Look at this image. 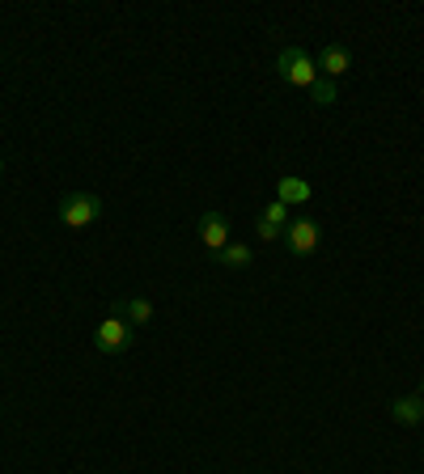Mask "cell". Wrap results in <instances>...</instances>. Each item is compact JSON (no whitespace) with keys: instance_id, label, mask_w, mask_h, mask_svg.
Wrapping results in <instances>:
<instances>
[{"instance_id":"cell-11","label":"cell","mask_w":424,"mask_h":474,"mask_svg":"<svg viewBox=\"0 0 424 474\" xmlns=\"http://www.w3.org/2000/svg\"><path fill=\"white\" fill-rule=\"evenodd\" d=\"M310 98H314V106H335V81L318 76L314 85H310Z\"/></svg>"},{"instance_id":"cell-2","label":"cell","mask_w":424,"mask_h":474,"mask_svg":"<svg viewBox=\"0 0 424 474\" xmlns=\"http://www.w3.org/2000/svg\"><path fill=\"white\" fill-rule=\"evenodd\" d=\"M132 335H137V326H128L123 313L110 310V318H102L98 330H93V347H98L102 356H123L128 347H132Z\"/></svg>"},{"instance_id":"cell-14","label":"cell","mask_w":424,"mask_h":474,"mask_svg":"<svg viewBox=\"0 0 424 474\" xmlns=\"http://www.w3.org/2000/svg\"><path fill=\"white\" fill-rule=\"evenodd\" d=\"M0 178H4V157H0Z\"/></svg>"},{"instance_id":"cell-5","label":"cell","mask_w":424,"mask_h":474,"mask_svg":"<svg viewBox=\"0 0 424 474\" xmlns=\"http://www.w3.org/2000/svg\"><path fill=\"white\" fill-rule=\"evenodd\" d=\"M199 241H204L212 254L225 250L229 246V216L225 212H204V216H199Z\"/></svg>"},{"instance_id":"cell-7","label":"cell","mask_w":424,"mask_h":474,"mask_svg":"<svg viewBox=\"0 0 424 474\" xmlns=\"http://www.w3.org/2000/svg\"><path fill=\"white\" fill-rule=\"evenodd\" d=\"M276 199H280V204H310V199H314V187H310V182H305V178H297V174H285L280 178V182H276Z\"/></svg>"},{"instance_id":"cell-3","label":"cell","mask_w":424,"mask_h":474,"mask_svg":"<svg viewBox=\"0 0 424 474\" xmlns=\"http://www.w3.org/2000/svg\"><path fill=\"white\" fill-rule=\"evenodd\" d=\"M276 73H280V81H288V85H297V89H310L318 81L314 59L305 56L302 47H285V51L276 56Z\"/></svg>"},{"instance_id":"cell-9","label":"cell","mask_w":424,"mask_h":474,"mask_svg":"<svg viewBox=\"0 0 424 474\" xmlns=\"http://www.w3.org/2000/svg\"><path fill=\"white\" fill-rule=\"evenodd\" d=\"M115 313H123V318H128V326H149L153 322V301H145V296H132V301H119V305H115Z\"/></svg>"},{"instance_id":"cell-12","label":"cell","mask_w":424,"mask_h":474,"mask_svg":"<svg viewBox=\"0 0 424 474\" xmlns=\"http://www.w3.org/2000/svg\"><path fill=\"white\" fill-rule=\"evenodd\" d=\"M263 221L276 224V229H288V204H280V199L268 204V207H263Z\"/></svg>"},{"instance_id":"cell-8","label":"cell","mask_w":424,"mask_h":474,"mask_svg":"<svg viewBox=\"0 0 424 474\" xmlns=\"http://www.w3.org/2000/svg\"><path fill=\"white\" fill-rule=\"evenodd\" d=\"M391 415L399 419V424L416 428V424L424 419V399H420V394H403V399H394V402H391Z\"/></svg>"},{"instance_id":"cell-15","label":"cell","mask_w":424,"mask_h":474,"mask_svg":"<svg viewBox=\"0 0 424 474\" xmlns=\"http://www.w3.org/2000/svg\"><path fill=\"white\" fill-rule=\"evenodd\" d=\"M420 399H424V382H420Z\"/></svg>"},{"instance_id":"cell-13","label":"cell","mask_w":424,"mask_h":474,"mask_svg":"<svg viewBox=\"0 0 424 474\" xmlns=\"http://www.w3.org/2000/svg\"><path fill=\"white\" fill-rule=\"evenodd\" d=\"M255 233L263 237V241H280V229H276V224H268V221H263V216H259V221H255Z\"/></svg>"},{"instance_id":"cell-4","label":"cell","mask_w":424,"mask_h":474,"mask_svg":"<svg viewBox=\"0 0 424 474\" xmlns=\"http://www.w3.org/2000/svg\"><path fill=\"white\" fill-rule=\"evenodd\" d=\"M318 241H322V229H318V221H310V216H297V221H288L285 246L297 254V259L314 254V250H318Z\"/></svg>"},{"instance_id":"cell-6","label":"cell","mask_w":424,"mask_h":474,"mask_svg":"<svg viewBox=\"0 0 424 474\" xmlns=\"http://www.w3.org/2000/svg\"><path fill=\"white\" fill-rule=\"evenodd\" d=\"M349 68H352V51L344 43H327L322 51H318V76L335 81V76H344Z\"/></svg>"},{"instance_id":"cell-1","label":"cell","mask_w":424,"mask_h":474,"mask_svg":"<svg viewBox=\"0 0 424 474\" xmlns=\"http://www.w3.org/2000/svg\"><path fill=\"white\" fill-rule=\"evenodd\" d=\"M102 216V199L90 191H68L60 199V224L64 229H90Z\"/></svg>"},{"instance_id":"cell-10","label":"cell","mask_w":424,"mask_h":474,"mask_svg":"<svg viewBox=\"0 0 424 474\" xmlns=\"http://www.w3.org/2000/svg\"><path fill=\"white\" fill-rule=\"evenodd\" d=\"M216 259H221V267H251V263H255V250H251V246H243V241H229V246L216 254Z\"/></svg>"}]
</instances>
